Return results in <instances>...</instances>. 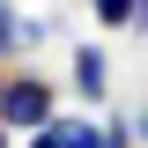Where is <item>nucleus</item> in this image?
<instances>
[{"mask_svg":"<svg viewBox=\"0 0 148 148\" xmlns=\"http://www.w3.org/2000/svg\"><path fill=\"white\" fill-rule=\"evenodd\" d=\"M89 15L104 30H141V0H89Z\"/></svg>","mask_w":148,"mask_h":148,"instance_id":"obj_4","label":"nucleus"},{"mask_svg":"<svg viewBox=\"0 0 148 148\" xmlns=\"http://www.w3.org/2000/svg\"><path fill=\"white\" fill-rule=\"evenodd\" d=\"M8 141H15V133H8V126H0V148H8Z\"/></svg>","mask_w":148,"mask_h":148,"instance_id":"obj_8","label":"nucleus"},{"mask_svg":"<svg viewBox=\"0 0 148 148\" xmlns=\"http://www.w3.org/2000/svg\"><path fill=\"white\" fill-rule=\"evenodd\" d=\"M126 133H133V141H148V111H133V119H126Z\"/></svg>","mask_w":148,"mask_h":148,"instance_id":"obj_7","label":"nucleus"},{"mask_svg":"<svg viewBox=\"0 0 148 148\" xmlns=\"http://www.w3.org/2000/svg\"><path fill=\"white\" fill-rule=\"evenodd\" d=\"M67 133H74V148H133L126 119H67Z\"/></svg>","mask_w":148,"mask_h":148,"instance_id":"obj_3","label":"nucleus"},{"mask_svg":"<svg viewBox=\"0 0 148 148\" xmlns=\"http://www.w3.org/2000/svg\"><path fill=\"white\" fill-rule=\"evenodd\" d=\"M141 30H148V0H141Z\"/></svg>","mask_w":148,"mask_h":148,"instance_id":"obj_9","label":"nucleus"},{"mask_svg":"<svg viewBox=\"0 0 148 148\" xmlns=\"http://www.w3.org/2000/svg\"><path fill=\"white\" fill-rule=\"evenodd\" d=\"M67 82H74V96H82V104H104V96H111V59H104V45H74Z\"/></svg>","mask_w":148,"mask_h":148,"instance_id":"obj_2","label":"nucleus"},{"mask_svg":"<svg viewBox=\"0 0 148 148\" xmlns=\"http://www.w3.org/2000/svg\"><path fill=\"white\" fill-rule=\"evenodd\" d=\"M15 52H22V15L0 0V74H8V59H15Z\"/></svg>","mask_w":148,"mask_h":148,"instance_id":"obj_5","label":"nucleus"},{"mask_svg":"<svg viewBox=\"0 0 148 148\" xmlns=\"http://www.w3.org/2000/svg\"><path fill=\"white\" fill-rule=\"evenodd\" d=\"M59 119V89L45 82L37 67H8L0 74V126L8 133H37Z\"/></svg>","mask_w":148,"mask_h":148,"instance_id":"obj_1","label":"nucleus"},{"mask_svg":"<svg viewBox=\"0 0 148 148\" xmlns=\"http://www.w3.org/2000/svg\"><path fill=\"white\" fill-rule=\"evenodd\" d=\"M30 148H74V133H67V119H52V126H37V133H30Z\"/></svg>","mask_w":148,"mask_h":148,"instance_id":"obj_6","label":"nucleus"}]
</instances>
